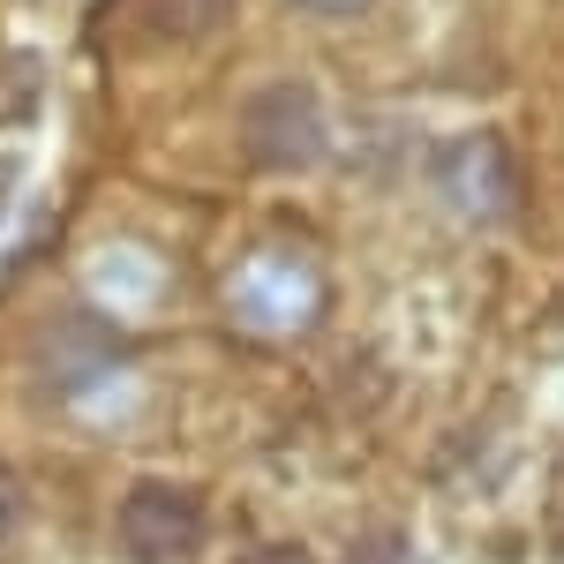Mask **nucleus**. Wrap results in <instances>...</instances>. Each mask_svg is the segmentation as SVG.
<instances>
[{"mask_svg":"<svg viewBox=\"0 0 564 564\" xmlns=\"http://www.w3.org/2000/svg\"><path fill=\"white\" fill-rule=\"evenodd\" d=\"M15 512H23V497H15V481L0 475V534H8V527H15Z\"/></svg>","mask_w":564,"mask_h":564,"instance_id":"obj_6","label":"nucleus"},{"mask_svg":"<svg viewBox=\"0 0 564 564\" xmlns=\"http://www.w3.org/2000/svg\"><path fill=\"white\" fill-rule=\"evenodd\" d=\"M249 564H308V550H294V542H279V550H263V557H249Z\"/></svg>","mask_w":564,"mask_h":564,"instance_id":"obj_7","label":"nucleus"},{"mask_svg":"<svg viewBox=\"0 0 564 564\" xmlns=\"http://www.w3.org/2000/svg\"><path fill=\"white\" fill-rule=\"evenodd\" d=\"M332 151V121L308 84H271L249 106V159L257 166H316Z\"/></svg>","mask_w":564,"mask_h":564,"instance_id":"obj_1","label":"nucleus"},{"mask_svg":"<svg viewBox=\"0 0 564 564\" xmlns=\"http://www.w3.org/2000/svg\"><path fill=\"white\" fill-rule=\"evenodd\" d=\"M121 550L135 564H188L204 550V505L174 481H143L121 505Z\"/></svg>","mask_w":564,"mask_h":564,"instance_id":"obj_2","label":"nucleus"},{"mask_svg":"<svg viewBox=\"0 0 564 564\" xmlns=\"http://www.w3.org/2000/svg\"><path fill=\"white\" fill-rule=\"evenodd\" d=\"M347 564H430V557H422V550H414L399 527H384V534H361Z\"/></svg>","mask_w":564,"mask_h":564,"instance_id":"obj_5","label":"nucleus"},{"mask_svg":"<svg viewBox=\"0 0 564 564\" xmlns=\"http://www.w3.org/2000/svg\"><path fill=\"white\" fill-rule=\"evenodd\" d=\"M308 8H361V0H308Z\"/></svg>","mask_w":564,"mask_h":564,"instance_id":"obj_8","label":"nucleus"},{"mask_svg":"<svg viewBox=\"0 0 564 564\" xmlns=\"http://www.w3.org/2000/svg\"><path fill=\"white\" fill-rule=\"evenodd\" d=\"M308 308H316V279H308L302 263H286V257L249 263V279H241V316H249V324H263V332H294Z\"/></svg>","mask_w":564,"mask_h":564,"instance_id":"obj_3","label":"nucleus"},{"mask_svg":"<svg viewBox=\"0 0 564 564\" xmlns=\"http://www.w3.org/2000/svg\"><path fill=\"white\" fill-rule=\"evenodd\" d=\"M135 15L159 39H212L218 23L234 15V0H135Z\"/></svg>","mask_w":564,"mask_h":564,"instance_id":"obj_4","label":"nucleus"}]
</instances>
